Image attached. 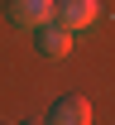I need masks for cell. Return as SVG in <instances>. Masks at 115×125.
I'll use <instances>...</instances> for the list:
<instances>
[{"instance_id": "cell-1", "label": "cell", "mask_w": 115, "mask_h": 125, "mask_svg": "<svg viewBox=\"0 0 115 125\" xmlns=\"http://www.w3.org/2000/svg\"><path fill=\"white\" fill-rule=\"evenodd\" d=\"M53 19L67 24L72 34H82L101 19V0H53Z\"/></svg>"}, {"instance_id": "cell-2", "label": "cell", "mask_w": 115, "mask_h": 125, "mask_svg": "<svg viewBox=\"0 0 115 125\" xmlns=\"http://www.w3.org/2000/svg\"><path fill=\"white\" fill-rule=\"evenodd\" d=\"M72 39H77V34L67 29V24H58V19H48V24L34 29V43H38L43 58H67V53H72Z\"/></svg>"}, {"instance_id": "cell-3", "label": "cell", "mask_w": 115, "mask_h": 125, "mask_svg": "<svg viewBox=\"0 0 115 125\" xmlns=\"http://www.w3.org/2000/svg\"><path fill=\"white\" fill-rule=\"evenodd\" d=\"M5 15L19 29H38V24L53 19V0H5Z\"/></svg>"}, {"instance_id": "cell-4", "label": "cell", "mask_w": 115, "mask_h": 125, "mask_svg": "<svg viewBox=\"0 0 115 125\" xmlns=\"http://www.w3.org/2000/svg\"><path fill=\"white\" fill-rule=\"evenodd\" d=\"M43 120H53V125H86V120H91V101L77 96V92H72V96H58Z\"/></svg>"}]
</instances>
